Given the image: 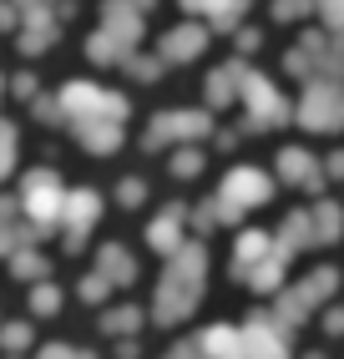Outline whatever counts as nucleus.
Segmentation results:
<instances>
[{
  "instance_id": "obj_1",
  "label": "nucleus",
  "mask_w": 344,
  "mask_h": 359,
  "mask_svg": "<svg viewBox=\"0 0 344 359\" xmlns=\"http://www.w3.org/2000/svg\"><path fill=\"white\" fill-rule=\"evenodd\" d=\"M203 137H218L213 127V111L208 107H172V111H157L142 132V152H178V147H198Z\"/></svg>"
},
{
  "instance_id": "obj_2",
  "label": "nucleus",
  "mask_w": 344,
  "mask_h": 359,
  "mask_svg": "<svg viewBox=\"0 0 344 359\" xmlns=\"http://www.w3.org/2000/svg\"><path fill=\"white\" fill-rule=\"evenodd\" d=\"M203 248L198 243H183L178 253H172L167 263V278H162V294H157V319L172 324V319H183L192 304H198V283H203Z\"/></svg>"
},
{
  "instance_id": "obj_3",
  "label": "nucleus",
  "mask_w": 344,
  "mask_h": 359,
  "mask_svg": "<svg viewBox=\"0 0 344 359\" xmlns=\"http://www.w3.org/2000/svg\"><path fill=\"white\" fill-rule=\"evenodd\" d=\"M56 97H61L66 122H127V111H132V102L121 91L96 86V81H66Z\"/></svg>"
},
{
  "instance_id": "obj_4",
  "label": "nucleus",
  "mask_w": 344,
  "mask_h": 359,
  "mask_svg": "<svg viewBox=\"0 0 344 359\" xmlns=\"http://www.w3.org/2000/svg\"><path fill=\"white\" fill-rule=\"evenodd\" d=\"M66 187H61V172L56 167H31L26 177H20V208H26V218L41 228V233H51L61 223V212H66Z\"/></svg>"
},
{
  "instance_id": "obj_5",
  "label": "nucleus",
  "mask_w": 344,
  "mask_h": 359,
  "mask_svg": "<svg viewBox=\"0 0 344 359\" xmlns=\"http://www.w3.org/2000/svg\"><path fill=\"white\" fill-rule=\"evenodd\" d=\"M243 127L238 132H274V127H284L289 116H293V107H289V97L263 76V71H249V81H243Z\"/></svg>"
},
{
  "instance_id": "obj_6",
  "label": "nucleus",
  "mask_w": 344,
  "mask_h": 359,
  "mask_svg": "<svg viewBox=\"0 0 344 359\" xmlns=\"http://www.w3.org/2000/svg\"><path fill=\"white\" fill-rule=\"evenodd\" d=\"M304 132H339L344 127V86L339 81H304V97L293 107Z\"/></svg>"
},
{
  "instance_id": "obj_7",
  "label": "nucleus",
  "mask_w": 344,
  "mask_h": 359,
  "mask_svg": "<svg viewBox=\"0 0 344 359\" xmlns=\"http://www.w3.org/2000/svg\"><path fill=\"white\" fill-rule=\"evenodd\" d=\"M268 198H274V177L263 172V167L253 162H238L233 172L223 177V193H218V203H228V208H263Z\"/></svg>"
},
{
  "instance_id": "obj_8",
  "label": "nucleus",
  "mask_w": 344,
  "mask_h": 359,
  "mask_svg": "<svg viewBox=\"0 0 344 359\" xmlns=\"http://www.w3.org/2000/svg\"><path fill=\"white\" fill-rule=\"evenodd\" d=\"M208 41H213V26H208V20H178L172 31H162L157 56H162L167 66H192V61L208 51Z\"/></svg>"
},
{
  "instance_id": "obj_9",
  "label": "nucleus",
  "mask_w": 344,
  "mask_h": 359,
  "mask_svg": "<svg viewBox=\"0 0 344 359\" xmlns=\"http://www.w3.org/2000/svg\"><path fill=\"white\" fill-rule=\"evenodd\" d=\"M249 71H253V66L243 61V56L213 66L208 76H203V107H208V111H223V107L243 102V81H249Z\"/></svg>"
},
{
  "instance_id": "obj_10",
  "label": "nucleus",
  "mask_w": 344,
  "mask_h": 359,
  "mask_svg": "<svg viewBox=\"0 0 344 359\" xmlns=\"http://www.w3.org/2000/svg\"><path fill=\"white\" fill-rule=\"evenodd\" d=\"M329 31L319 26V31H304L299 41L284 51V71L289 76H299V81H319V71H324V56H329Z\"/></svg>"
},
{
  "instance_id": "obj_11",
  "label": "nucleus",
  "mask_w": 344,
  "mask_h": 359,
  "mask_svg": "<svg viewBox=\"0 0 344 359\" xmlns=\"http://www.w3.org/2000/svg\"><path fill=\"white\" fill-rule=\"evenodd\" d=\"M274 172H279V182H289V187H304V193H319L324 187V162H319L309 147H279V157H274Z\"/></svg>"
},
{
  "instance_id": "obj_12",
  "label": "nucleus",
  "mask_w": 344,
  "mask_h": 359,
  "mask_svg": "<svg viewBox=\"0 0 344 359\" xmlns=\"http://www.w3.org/2000/svg\"><path fill=\"white\" fill-rule=\"evenodd\" d=\"M96 218H102V198H96L91 187H77V193L66 198V212H61V233H66V248H81Z\"/></svg>"
},
{
  "instance_id": "obj_13",
  "label": "nucleus",
  "mask_w": 344,
  "mask_h": 359,
  "mask_svg": "<svg viewBox=\"0 0 344 359\" xmlns=\"http://www.w3.org/2000/svg\"><path fill=\"white\" fill-rule=\"evenodd\" d=\"M142 26H147V11L137 0H102V31L117 36L121 46H142Z\"/></svg>"
},
{
  "instance_id": "obj_14",
  "label": "nucleus",
  "mask_w": 344,
  "mask_h": 359,
  "mask_svg": "<svg viewBox=\"0 0 344 359\" xmlns=\"http://www.w3.org/2000/svg\"><path fill=\"white\" fill-rule=\"evenodd\" d=\"M20 198H0V253H20L26 243H36L41 228L31 218H20Z\"/></svg>"
},
{
  "instance_id": "obj_15",
  "label": "nucleus",
  "mask_w": 344,
  "mask_h": 359,
  "mask_svg": "<svg viewBox=\"0 0 344 359\" xmlns=\"http://www.w3.org/2000/svg\"><path fill=\"white\" fill-rule=\"evenodd\" d=\"M71 137H77V147L91 152V157H112L121 142H127V132H121V122H66Z\"/></svg>"
},
{
  "instance_id": "obj_16",
  "label": "nucleus",
  "mask_w": 344,
  "mask_h": 359,
  "mask_svg": "<svg viewBox=\"0 0 344 359\" xmlns=\"http://www.w3.org/2000/svg\"><path fill=\"white\" fill-rule=\"evenodd\" d=\"M192 218V208H183V203H167L157 218H152V228H147V243H152L157 253H178L183 248V223Z\"/></svg>"
},
{
  "instance_id": "obj_17",
  "label": "nucleus",
  "mask_w": 344,
  "mask_h": 359,
  "mask_svg": "<svg viewBox=\"0 0 344 359\" xmlns=\"http://www.w3.org/2000/svg\"><path fill=\"white\" fill-rule=\"evenodd\" d=\"M81 51H86V61H91V66H127V61H132V46H121V41H117V36H107L102 26L86 36Z\"/></svg>"
},
{
  "instance_id": "obj_18",
  "label": "nucleus",
  "mask_w": 344,
  "mask_h": 359,
  "mask_svg": "<svg viewBox=\"0 0 344 359\" xmlns=\"http://www.w3.org/2000/svg\"><path fill=\"white\" fill-rule=\"evenodd\" d=\"M274 243H279L284 258H289V253H299V248H309V243H319V238H314V212H304V208H299V212H289Z\"/></svg>"
},
{
  "instance_id": "obj_19",
  "label": "nucleus",
  "mask_w": 344,
  "mask_h": 359,
  "mask_svg": "<svg viewBox=\"0 0 344 359\" xmlns=\"http://www.w3.org/2000/svg\"><path fill=\"white\" fill-rule=\"evenodd\" d=\"M268 253H274V238H268V233H243V238H238V248H233V273H238V278H249Z\"/></svg>"
},
{
  "instance_id": "obj_20",
  "label": "nucleus",
  "mask_w": 344,
  "mask_h": 359,
  "mask_svg": "<svg viewBox=\"0 0 344 359\" xmlns=\"http://www.w3.org/2000/svg\"><path fill=\"white\" fill-rule=\"evenodd\" d=\"M96 273H102L107 283H132L137 263H132V253L121 248V243H107L102 253H96Z\"/></svg>"
},
{
  "instance_id": "obj_21",
  "label": "nucleus",
  "mask_w": 344,
  "mask_h": 359,
  "mask_svg": "<svg viewBox=\"0 0 344 359\" xmlns=\"http://www.w3.org/2000/svg\"><path fill=\"white\" fill-rule=\"evenodd\" d=\"M243 349H249L253 359H284V334H274L263 319H253L249 329H243Z\"/></svg>"
},
{
  "instance_id": "obj_22",
  "label": "nucleus",
  "mask_w": 344,
  "mask_h": 359,
  "mask_svg": "<svg viewBox=\"0 0 344 359\" xmlns=\"http://www.w3.org/2000/svg\"><path fill=\"white\" fill-rule=\"evenodd\" d=\"M56 36H61V20H26L20 26V56H41Z\"/></svg>"
},
{
  "instance_id": "obj_23",
  "label": "nucleus",
  "mask_w": 344,
  "mask_h": 359,
  "mask_svg": "<svg viewBox=\"0 0 344 359\" xmlns=\"http://www.w3.org/2000/svg\"><path fill=\"white\" fill-rule=\"evenodd\" d=\"M344 233V208L339 203H314V238H319V243H334V238Z\"/></svg>"
},
{
  "instance_id": "obj_24",
  "label": "nucleus",
  "mask_w": 344,
  "mask_h": 359,
  "mask_svg": "<svg viewBox=\"0 0 344 359\" xmlns=\"http://www.w3.org/2000/svg\"><path fill=\"white\" fill-rule=\"evenodd\" d=\"M203 349H208L213 359H238V354H243V334H238V329H208V334H203Z\"/></svg>"
},
{
  "instance_id": "obj_25",
  "label": "nucleus",
  "mask_w": 344,
  "mask_h": 359,
  "mask_svg": "<svg viewBox=\"0 0 344 359\" xmlns=\"http://www.w3.org/2000/svg\"><path fill=\"white\" fill-rule=\"evenodd\" d=\"M11 6L20 11V26H26V20H61V0H11Z\"/></svg>"
},
{
  "instance_id": "obj_26",
  "label": "nucleus",
  "mask_w": 344,
  "mask_h": 359,
  "mask_svg": "<svg viewBox=\"0 0 344 359\" xmlns=\"http://www.w3.org/2000/svg\"><path fill=\"white\" fill-rule=\"evenodd\" d=\"M121 71H127V76H132V81H157V76H162V71H167V61H162L157 51H152V56H137V51H132V61H127V66H121Z\"/></svg>"
},
{
  "instance_id": "obj_27",
  "label": "nucleus",
  "mask_w": 344,
  "mask_h": 359,
  "mask_svg": "<svg viewBox=\"0 0 344 359\" xmlns=\"http://www.w3.org/2000/svg\"><path fill=\"white\" fill-rule=\"evenodd\" d=\"M178 6H183V20H208V26H213L233 0H178Z\"/></svg>"
},
{
  "instance_id": "obj_28",
  "label": "nucleus",
  "mask_w": 344,
  "mask_h": 359,
  "mask_svg": "<svg viewBox=\"0 0 344 359\" xmlns=\"http://www.w3.org/2000/svg\"><path fill=\"white\" fill-rule=\"evenodd\" d=\"M167 172L178 177V182H183V177H198V172H203V152H198V147H178V152H172V162H167Z\"/></svg>"
},
{
  "instance_id": "obj_29",
  "label": "nucleus",
  "mask_w": 344,
  "mask_h": 359,
  "mask_svg": "<svg viewBox=\"0 0 344 359\" xmlns=\"http://www.w3.org/2000/svg\"><path fill=\"white\" fill-rule=\"evenodd\" d=\"M284 263H289V258H284V253H279V243H274V253H268V258L258 263V269L249 273V278H253V289H274L279 273H284Z\"/></svg>"
},
{
  "instance_id": "obj_30",
  "label": "nucleus",
  "mask_w": 344,
  "mask_h": 359,
  "mask_svg": "<svg viewBox=\"0 0 344 359\" xmlns=\"http://www.w3.org/2000/svg\"><path fill=\"white\" fill-rule=\"evenodd\" d=\"M274 20H284V26H293V20H304V15H319V0H274Z\"/></svg>"
},
{
  "instance_id": "obj_31",
  "label": "nucleus",
  "mask_w": 344,
  "mask_h": 359,
  "mask_svg": "<svg viewBox=\"0 0 344 359\" xmlns=\"http://www.w3.org/2000/svg\"><path fill=\"white\" fill-rule=\"evenodd\" d=\"M15 142H20L15 122H6V116H0V177H11V167H15Z\"/></svg>"
},
{
  "instance_id": "obj_32",
  "label": "nucleus",
  "mask_w": 344,
  "mask_h": 359,
  "mask_svg": "<svg viewBox=\"0 0 344 359\" xmlns=\"http://www.w3.org/2000/svg\"><path fill=\"white\" fill-rule=\"evenodd\" d=\"M31 116H36V122H46V127H61V122H66L61 97H46V91H41V97L31 102Z\"/></svg>"
},
{
  "instance_id": "obj_33",
  "label": "nucleus",
  "mask_w": 344,
  "mask_h": 359,
  "mask_svg": "<svg viewBox=\"0 0 344 359\" xmlns=\"http://www.w3.org/2000/svg\"><path fill=\"white\" fill-rule=\"evenodd\" d=\"M11 273H15V278H41V273H46V258L31 253V248H20V253H11Z\"/></svg>"
},
{
  "instance_id": "obj_34",
  "label": "nucleus",
  "mask_w": 344,
  "mask_h": 359,
  "mask_svg": "<svg viewBox=\"0 0 344 359\" xmlns=\"http://www.w3.org/2000/svg\"><path fill=\"white\" fill-rule=\"evenodd\" d=\"M319 81H339V86H344V36L329 41V56H324V71H319Z\"/></svg>"
},
{
  "instance_id": "obj_35",
  "label": "nucleus",
  "mask_w": 344,
  "mask_h": 359,
  "mask_svg": "<svg viewBox=\"0 0 344 359\" xmlns=\"http://www.w3.org/2000/svg\"><path fill=\"white\" fill-rule=\"evenodd\" d=\"M117 203H121V208H142V203H147V182H142V177H121V182H117Z\"/></svg>"
},
{
  "instance_id": "obj_36",
  "label": "nucleus",
  "mask_w": 344,
  "mask_h": 359,
  "mask_svg": "<svg viewBox=\"0 0 344 359\" xmlns=\"http://www.w3.org/2000/svg\"><path fill=\"white\" fill-rule=\"evenodd\" d=\"M319 20L329 36H344V0H319Z\"/></svg>"
},
{
  "instance_id": "obj_37",
  "label": "nucleus",
  "mask_w": 344,
  "mask_h": 359,
  "mask_svg": "<svg viewBox=\"0 0 344 359\" xmlns=\"http://www.w3.org/2000/svg\"><path fill=\"white\" fill-rule=\"evenodd\" d=\"M11 91H15V97H20V102H36V97H41V81L31 76V71H20V76L11 81Z\"/></svg>"
},
{
  "instance_id": "obj_38",
  "label": "nucleus",
  "mask_w": 344,
  "mask_h": 359,
  "mask_svg": "<svg viewBox=\"0 0 344 359\" xmlns=\"http://www.w3.org/2000/svg\"><path fill=\"white\" fill-rule=\"evenodd\" d=\"M258 41H263V36H258V31H253V26H243V31H238V36H233V46H238V56H243V61H249V56H253V51H258Z\"/></svg>"
},
{
  "instance_id": "obj_39",
  "label": "nucleus",
  "mask_w": 344,
  "mask_h": 359,
  "mask_svg": "<svg viewBox=\"0 0 344 359\" xmlns=\"http://www.w3.org/2000/svg\"><path fill=\"white\" fill-rule=\"evenodd\" d=\"M192 223H198V228L223 223V218H218V198H208V203H198V208H192Z\"/></svg>"
},
{
  "instance_id": "obj_40",
  "label": "nucleus",
  "mask_w": 344,
  "mask_h": 359,
  "mask_svg": "<svg viewBox=\"0 0 344 359\" xmlns=\"http://www.w3.org/2000/svg\"><path fill=\"white\" fill-rule=\"evenodd\" d=\"M132 324H137V309H117V314H107V329H117V334L132 329Z\"/></svg>"
},
{
  "instance_id": "obj_41",
  "label": "nucleus",
  "mask_w": 344,
  "mask_h": 359,
  "mask_svg": "<svg viewBox=\"0 0 344 359\" xmlns=\"http://www.w3.org/2000/svg\"><path fill=\"white\" fill-rule=\"evenodd\" d=\"M102 294H107V278H102V273L81 278V299H102Z\"/></svg>"
},
{
  "instance_id": "obj_42",
  "label": "nucleus",
  "mask_w": 344,
  "mask_h": 359,
  "mask_svg": "<svg viewBox=\"0 0 344 359\" xmlns=\"http://www.w3.org/2000/svg\"><path fill=\"white\" fill-rule=\"evenodd\" d=\"M15 26H20V11L11 0H0V31H15Z\"/></svg>"
},
{
  "instance_id": "obj_43",
  "label": "nucleus",
  "mask_w": 344,
  "mask_h": 359,
  "mask_svg": "<svg viewBox=\"0 0 344 359\" xmlns=\"http://www.w3.org/2000/svg\"><path fill=\"white\" fill-rule=\"evenodd\" d=\"M0 339H6V344L15 349V344H26V339H31V329H26V324H11L6 334H0Z\"/></svg>"
},
{
  "instance_id": "obj_44",
  "label": "nucleus",
  "mask_w": 344,
  "mask_h": 359,
  "mask_svg": "<svg viewBox=\"0 0 344 359\" xmlns=\"http://www.w3.org/2000/svg\"><path fill=\"white\" fill-rule=\"evenodd\" d=\"M238 137H243V132H228V127H223V132L213 137V147H218V152H233V147H238Z\"/></svg>"
},
{
  "instance_id": "obj_45",
  "label": "nucleus",
  "mask_w": 344,
  "mask_h": 359,
  "mask_svg": "<svg viewBox=\"0 0 344 359\" xmlns=\"http://www.w3.org/2000/svg\"><path fill=\"white\" fill-rule=\"evenodd\" d=\"M36 309H41V314H51V309H56V289H46V283H41V289H36Z\"/></svg>"
},
{
  "instance_id": "obj_46",
  "label": "nucleus",
  "mask_w": 344,
  "mask_h": 359,
  "mask_svg": "<svg viewBox=\"0 0 344 359\" xmlns=\"http://www.w3.org/2000/svg\"><path fill=\"white\" fill-rule=\"evenodd\" d=\"M324 172L344 182V152H329V157H324Z\"/></svg>"
},
{
  "instance_id": "obj_47",
  "label": "nucleus",
  "mask_w": 344,
  "mask_h": 359,
  "mask_svg": "<svg viewBox=\"0 0 344 359\" xmlns=\"http://www.w3.org/2000/svg\"><path fill=\"white\" fill-rule=\"evenodd\" d=\"M46 359H77L71 349H46Z\"/></svg>"
},
{
  "instance_id": "obj_48",
  "label": "nucleus",
  "mask_w": 344,
  "mask_h": 359,
  "mask_svg": "<svg viewBox=\"0 0 344 359\" xmlns=\"http://www.w3.org/2000/svg\"><path fill=\"white\" fill-rule=\"evenodd\" d=\"M6 86H11V81H6V76H0V97H6Z\"/></svg>"
},
{
  "instance_id": "obj_49",
  "label": "nucleus",
  "mask_w": 344,
  "mask_h": 359,
  "mask_svg": "<svg viewBox=\"0 0 344 359\" xmlns=\"http://www.w3.org/2000/svg\"><path fill=\"white\" fill-rule=\"evenodd\" d=\"M137 6H142V11H147V6H152V0H137Z\"/></svg>"
}]
</instances>
